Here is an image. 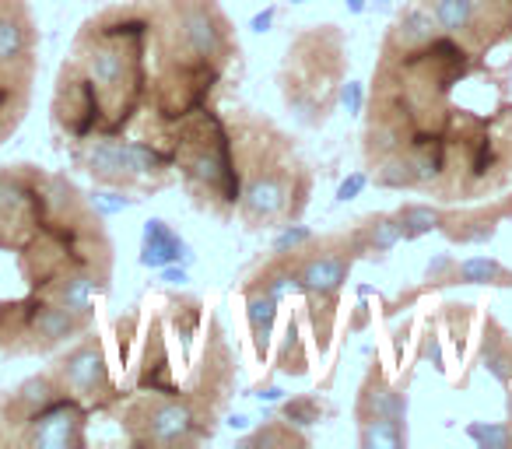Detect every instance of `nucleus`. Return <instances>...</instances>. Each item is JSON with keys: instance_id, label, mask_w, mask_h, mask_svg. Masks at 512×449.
<instances>
[{"instance_id": "1", "label": "nucleus", "mask_w": 512, "mask_h": 449, "mask_svg": "<svg viewBox=\"0 0 512 449\" xmlns=\"http://www.w3.org/2000/svg\"><path fill=\"white\" fill-rule=\"evenodd\" d=\"M239 36L218 0H113L81 22L50 99L57 148L95 186L151 197L218 109Z\"/></svg>"}, {"instance_id": "2", "label": "nucleus", "mask_w": 512, "mask_h": 449, "mask_svg": "<svg viewBox=\"0 0 512 449\" xmlns=\"http://www.w3.org/2000/svg\"><path fill=\"white\" fill-rule=\"evenodd\" d=\"M362 155L376 186L439 204L512 183V0H411L393 18Z\"/></svg>"}, {"instance_id": "3", "label": "nucleus", "mask_w": 512, "mask_h": 449, "mask_svg": "<svg viewBox=\"0 0 512 449\" xmlns=\"http://www.w3.org/2000/svg\"><path fill=\"white\" fill-rule=\"evenodd\" d=\"M113 239L71 176L0 165V358H43L99 323Z\"/></svg>"}, {"instance_id": "4", "label": "nucleus", "mask_w": 512, "mask_h": 449, "mask_svg": "<svg viewBox=\"0 0 512 449\" xmlns=\"http://www.w3.org/2000/svg\"><path fill=\"white\" fill-rule=\"evenodd\" d=\"M232 144L239 207L235 218L249 232L285 229L299 221L313 197V172L299 155L295 141L253 109L225 113Z\"/></svg>"}, {"instance_id": "5", "label": "nucleus", "mask_w": 512, "mask_h": 449, "mask_svg": "<svg viewBox=\"0 0 512 449\" xmlns=\"http://www.w3.org/2000/svg\"><path fill=\"white\" fill-rule=\"evenodd\" d=\"M88 411L50 369L0 390V446L74 449L88 442Z\"/></svg>"}, {"instance_id": "6", "label": "nucleus", "mask_w": 512, "mask_h": 449, "mask_svg": "<svg viewBox=\"0 0 512 449\" xmlns=\"http://www.w3.org/2000/svg\"><path fill=\"white\" fill-rule=\"evenodd\" d=\"M348 71V39L337 25H309L295 32L281 64V99L306 127H323L334 113Z\"/></svg>"}, {"instance_id": "7", "label": "nucleus", "mask_w": 512, "mask_h": 449, "mask_svg": "<svg viewBox=\"0 0 512 449\" xmlns=\"http://www.w3.org/2000/svg\"><path fill=\"white\" fill-rule=\"evenodd\" d=\"M39 22L32 0H0V148L22 130L36 99Z\"/></svg>"}, {"instance_id": "8", "label": "nucleus", "mask_w": 512, "mask_h": 449, "mask_svg": "<svg viewBox=\"0 0 512 449\" xmlns=\"http://www.w3.org/2000/svg\"><path fill=\"white\" fill-rule=\"evenodd\" d=\"M355 418H400L407 421V393L390 386L386 372L379 369V362L369 365L365 372V383L358 390V400H355Z\"/></svg>"}, {"instance_id": "9", "label": "nucleus", "mask_w": 512, "mask_h": 449, "mask_svg": "<svg viewBox=\"0 0 512 449\" xmlns=\"http://www.w3.org/2000/svg\"><path fill=\"white\" fill-rule=\"evenodd\" d=\"M355 229H358V236H362V243H365V250H369V257L393 250V246H397L400 239H404L397 214H369V218L358 221Z\"/></svg>"}, {"instance_id": "10", "label": "nucleus", "mask_w": 512, "mask_h": 449, "mask_svg": "<svg viewBox=\"0 0 512 449\" xmlns=\"http://www.w3.org/2000/svg\"><path fill=\"white\" fill-rule=\"evenodd\" d=\"M358 442L365 449H400L407 446V421L400 418H362Z\"/></svg>"}, {"instance_id": "11", "label": "nucleus", "mask_w": 512, "mask_h": 449, "mask_svg": "<svg viewBox=\"0 0 512 449\" xmlns=\"http://www.w3.org/2000/svg\"><path fill=\"white\" fill-rule=\"evenodd\" d=\"M183 253V243L176 239V232L165 225V221L151 218L148 229H144V264L151 267H162L169 260H176Z\"/></svg>"}, {"instance_id": "12", "label": "nucleus", "mask_w": 512, "mask_h": 449, "mask_svg": "<svg viewBox=\"0 0 512 449\" xmlns=\"http://www.w3.org/2000/svg\"><path fill=\"white\" fill-rule=\"evenodd\" d=\"M442 211H446V207L418 204V200H411V204H404L400 211H393V214H397L404 239H421V236H428V232L439 229V225H442Z\"/></svg>"}, {"instance_id": "13", "label": "nucleus", "mask_w": 512, "mask_h": 449, "mask_svg": "<svg viewBox=\"0 0 512 449\" xmlns=\"http://www.w3.org/2000/svg\"><path fill=\"white\" fill-rule=\"evenodd\" d=\"M449 281H460V285H498V281H512V274L505 271L498 260H488V257H470L463 264L453 267Z\"/></svg>"}, {"instance_id": "14", "label": "nucleus", "mask_w": 512, "mask_h": 449, "mask_svg": "<svg viewBox=\"0 0 512 449\" xmlns=\"http://www.w3.org/2000/svg\"><path fill=\"white\" fill-rule=\"evenodd\" d=\"M274 428H260L256 435H249L246 446H271V442H299L306 446V435H295V432H278V421H271Z\"/></svg>"}, {"instance_id": "15", "label": "nucleus", "mask_w": 512, "mask_h": 449, "mask_svg": "<svg viewBox=\"0 0 512 449\" xmlns=\"http://www.w3.org/2000/svg\"><path fill=\"white\" fill-rule=\"evenodd\" d=\"M362 183H365V176H355L351 183H344V186H341V193H337V197H341V200H351V193L362 190Z\"/></svg>"}, {"instance_id": "16", "label": "nucleus", "mask_w": 512, "mask_h": 449, "mask_svg": "<svg viewBox=\"0 0 512 449\" xmlns=\"http://www.w3.org/2000/svg\"><path fill=\"white\" fill-rule=\"evenodd\" d=\"M351 11H362V0H351Z\"/></svg>"}]
</instances>
